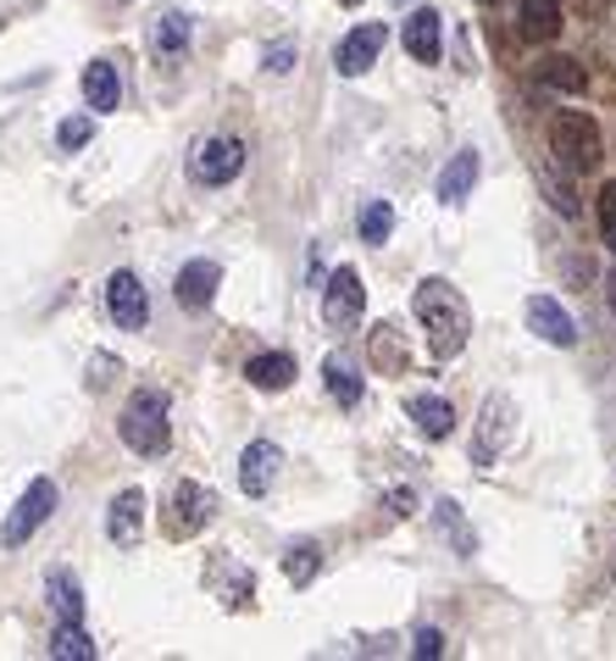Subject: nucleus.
<instances>
[{
    "label": "nucleus",
    "mask_w": 616,
    "mask_h": 661,
    "mask_svg": "<svg viewBox=\"0 0 616 661\" xmlns=\"http://www.w3.org/2000/svg\"><path fill=\"white\" fill-rule=\"evenodd\" d=\"M112 378H123V362H117L112 351H95V356H90V378H83V384H90V395H106Z\"/></svg>",
    "instance_id": "7c9ffc66"
},
{
    "label": "nucleus",
    "mask_w": 616,
    "mask_h": 661,
    "mask_svg": "<svg viewBox=\"0 0 616 661\" xmlns=\"http://www.w3.org/2000/svg\"><path fill=\"white\" fill-rule=\"evenodd\" d=\"M139 534H145V489H123L117 501L106 506V539L123 545V550H134Z\"/></svg>",
    "instance_id": "4468645a"
},
{
    "label": "nucleus",
    "mask_w": 616,
    "mask_h": 661,
    "mask_svg": "<svg viewBox=\"0 0 616 661\" xmlns=\"http://www.w3.org/2000/svg\"><path fill=\"white\" fill-rule=\"evenodd\" d=\"M278 467H284V451L273 445V440H255V445H244V456H239V489L250 494H267L273 489V478H278Z\"/></svg>",
    "instance_id": "ddd939ff"
},
{
    "label": "nucleus",
    "mask_w": 616,
    "mask_h": 661,
    "mask_svg": "<svg viewBox=\"0 0 616 661\" xmlns=\"http://www.w3.org/2000/svg\"><path fill=\"white\" fill-rule=\"evenodd\" d=\"M605 306H611V317H616V273H605Z\"/></svg>",
    "instance_id": "e433bc0d"
},
{
    "label": "nucleus",
    "mask_w": 616,
    "mask_h": 661,
    "mask_svg": "<svg viewBox=\"0 0 616 661\" xmlns=\"http://www.w3.org/2000/svg\"><path fill=\"white\" fill-rule=\"evenodd\" d=\"M56 512V483L50 478H34L28 489H23V501L12 506V517L0 523V545L7 550H18V545H28L39 528H45V517Z\"/></svg>",
    "instance_id": "423d86ee"
},
{
    "label": "nucleus",
    "mask_w": 616,
    "mask_h": 661,
    "mask_svg": "<svg viewBox=\"0 0 616 661\" xmlns=\"http://www.w3.org/2000/svg\"><path fill=\"white\" fill-rule=\"evenodd\" d=\"M600 239H605V251H616V179L600 190Z\"/></svg>",
    "instance_id": "473e14b6"
},
{
    "label": "nucleus",
    "mask_w": 616,
    "mask_h": 661,
    "mask_svg": "<svg viewBox=\"0 0 616 661\" xmlns=\"http://www.w3.org/2000/svg\"><path fill=\"white\" fill-rule=\"evenodd\" d=\"M244 173V145L233 134H217V139H201L195 156H190V179L217 190V184H233Z\"/></svg>",
    "instance_id": "0eeeda50"
},
{
    "label": "nucleus",
    "mask_w": 616,
    "mask_h": 661,
    "mask_svg": "<svg viewBox=\"0 0 616 661\" xmlns=\"http://www.w3.org/2000/svg\"><path fill=\"white\" fill-rule=\"evenodd\" d=\"M117 434H123V445L128 451H139V456H161L167 451V440H172V429H167V395L161 389H134L128 395V406H123V423H117Z\"/></svg>",
    "instance_id": "f03ea898"
},
{
    "label": "nucleus",
    "mask_w": 616,
    "mask_h": 661,
    "mask_svg": "<svg viewBox=\"0 0 616 661\" xmlns=\"http://www.w3.org/2000/svg\"><path fill=\"white\" fill-rule=\"evenodd\" d=\"M550 156L567 173H589L600 161V123L589 112H556L550 117Z\"/></svg>",
    "instance_id": "7ed1b4c3"
},
{
    "label": "nucleus",
    "mask_w": 616,
    "mask_h": 661,
    "mask_svg": "<svg viewBox=\"0 0 616 661\" xmlns=\"http://www.w3.org/2000/svg\"><path fill=\"white\" fill-rule=\"evenodd\" d=\"M539 78H545L550 90H561V95H583V90H589V72H583L572 56H545V61H539Z\"/></svg>",
    "instance_id": "bb28decb"
},
{
    "label": "nucleus",
    "mask_w": 616,
    "mask_h": 661,
    "mask_svg": "<svg viewBox=\"0 0 616 661\" xmlns=\"http://www.w3.org/2000/svg\"><path fill=\"white\" fill-rule=\"evenodd\" d=\"M322 378H328V395H333L339 406H356V400H362V373L350 367L344 356H328V362H322Z\"/></svg>",
    "instance_id": "cd10ccee"
},
{
    "label": "nucleus",
    "mask_w": 616,
    "mask_h": 661,
    "mask_svg": "<svg viewBox=\"0 0 616 661\" xmlns=\"http://www.w3.org/2000/svg\"><path fill=\"white\" fill-rule=\"evenodd\" d=\"M516 23H522V39H556L561 34V0H516Z\"/></svg>",
    "instance_id": "6ab92c4d"
},
{
    "label": "nucleus",
    "mask_w": 616,
    "mask_h": 661,
    "mask_svg": "<svg viewBox=\"0 0 616 661\" xmlns=\"http://www.w3.org/2000/svg\"><path fill=\"white\" fill-rule=\"evenodd\" d=\"M50 656H56V661H95V639L83 634L78 623H56V634H50Z\"/></svg>",
    "instance_id": "c85d7f7f"
},
{
    "label": "nucleus",
    "mask_w": 616,
    "mask_h": 661,
    "mask_svg": "<svg viewBox=\"0 0 616 661\" xmlns=\"http://www.w3.org/2000/svg\"><path fill=\"white\" fill-rule=\"evenodd\" d=\"M190 34H195V18H190V12H161V18H150V50H156V56H184V50H190Z\"/></svg>",
    "instance_id": "aec40b11"
},
{
    "label": "nucleus",
    "mask_w": 616,
    "mask_h": 661,
    "mask_svg": "<svg viewBox=\"0 0 616 661\" xmlns=\"http://www.w3.org/2000/svg\"><path fill=\"white\" fill-rule=\"evenodd\" d=\"M45 601H50V612H56V623H83V590H78V578L72 572H50L45 578Z\"/></svg>",
    "instance_id": "5701e85b"
},
{
    "label": "nucleus",
    "mask_w": 616,
    "mask_h": 661,
    "mask_svg": "<svg viewBox=\"0 0 616 661\" xmlns=\"http://www.w3.org/2000/svg\"><path fill=\"white\" fill-rule=\"evenodd\" d=\"M217 517V494L206 489V483H172V494H167V512H161V528H167V539H195L206 523Z\"/></svg>",
    "instance_id": "20e7f679"
},
{
    "label": "nucleus",
    "mask_w": 616,
    "mask_h": 661,
    "mask_svg": "<svg viewBox=\"0 0 616 661\" xmlns=\"http://www.w3.org/2000/svg\"><path fill=\"white\" fill-rule=\"evenodd\" d=\"M411 506H417L411 489H395V494H389V512H395V517H411Z\"/></svg>",
    "instance_id": "c9c22d12"
},
{
    "label": "nucleus",
    "mask_w": 616,
    "mask_h": 661,
    "mask_svg": "<svg viewBox=\"0 0 616 661\" xmlns=\"http://www.w3.org/2000/svg\"><path fill=\"white\" fill-rule=\"evenodd\" d=\"M384 23H356L344 39H339V50H333V67L344 72V78H362L373 61H378V50H384Z\"/></svg>",
    "instance_id": "9d476101"
},
{
    "label": "nucleus",
    "mask_w": 616,
    "mask_h": 661,
    "mask_svg": "<svg viewBox=\"0 0 616 661\" xmlns=\"http://www.w3.org/2000/svg\"><path fill=\"white\" fill-rule=\"evenodd\" d=\"M433 523H438V534L450 539L456 556H478V534L467 528V517H461V506L450 501V494H445V501H433Z\"/></svg>",
    "instance_id": "b1692460"
},
{
    "label": "nucleus",
    "mask_w": 616,
    "mask_h": 661,
    "mask_svg": "<svg viewBox=\"0 0 616 661\" xmlns=\"http://www.w3.org/2000/svg\"><path fill=\"white\" fill-rule=\"evenodd\" d=\"M244 378L255 384V389H289L295 384V356H284V351H261V356H250L244 362Z\"/></svg>",
    "instance_id": "4be33fe9"
},
{
    "label": "nucleus",
    "mask_w": 616,
    "mask_h": 661,
    "mask_svg": "<svg viewBox=\"0 0 616 661\" xmlns=\"http://www.w3.org/2000/svg\"><path fill=\"white\" fill-rule=\"evenodd\" d=\"M362 306H367L362 273H356V267H333V273H328V289H322V322L344 334V328L362 322Z\"/></svg>",
    "instance_id": "6e6552de"
},
{
    "label": "nucleus",
    "mask_w": 616,
    "mask_h": 661,
    "mask_svg": "<svg viewBox=\"0 0 616 661\" xmlns=\"http://www.w3.org/2000/svg\"><path fill=\"white\" fill-rule=\"evenodd\" d=\"M406 50H411V61H422V67L438 61V50H445V18H438L433 7H417V12L406 18Z\"/></svg>",
    "instance_id": "2eb2a0df"
},
{
    "label": "nucleus",
    "mask_w": 616,
    "mask_h": 661,
    "mask_svg": "<svg viewBox=\"0 0 616 661\" xmlns=\"http://www.w3.org/2000/svg\"><path fill=\"white\" fill-rule=\"evenodd\" d=\"M106 311H112V322L117 328H145V317H150V306H145V284L128 273V267H117L112 278H106Z\"/></svg>",
    "instance_id": "9b49d317"
},
{
    "label": "nucleus",
    "mask_w": 616,
    "mask_h": 661,
    "mask_svg": "<svg viewBox=\"0 0 616 661\" xmlns=\"http://www.w3.org/2000/svg\"><path fill=\"white\" fill-rule=\"evenodd\" d=\"M478 173H483V161H478V150H456V156L445 161V173L433 179V195L445 201V206H461V201L472 195Z\"/></svg>",
    "instance_id": "dca6fc26"
},
{
    "label": "nucleus",
    "mask_w": 616,
    "mask_h": 661,
    "mask_svg": "<svg viewBox=\"0 0 616 661\" xmlns=\"http://www.w3.org/2000/svg\"><path fill=\"white\" fill-rule=\"evenodd\" d=\"M356 228H362V239H367V244H384V239L395 233V206H389V201H367Z\"/></svg>",
    "instance_id": "c756f323"
},
{
    "label": "nucleus",
    "mask_w": 616,
    "mask_h": 661,
    "mask_svg": "<svg viewBox=\"0 0 616 661\" xmlns=\"http://www.w3.org/2000/svg\"><path fill=\"white\" fill-rule=\"evenodd\" d=\"M339 7H362V0H339Z\"/></svg>",
    "instance_id": "4c0bfd02"
},
{
    "label": "nucleus",
    "mask_w": 616,
    "mask_h": 661,
    "mask_svg": "<svg viewBox=\"0 0 616 661\" xmlns=\"http://www.w3.org/2000/svg\"><path fill=\"white\" fill-rule=\"evenodd\" d=\"M411 656H422V661H433V656H445V639H438L433 628H422V634H417V645H411Z\"/></svg>",
    "instance_id": "f704fd0d"
},
{
    "label": "nucleus",
    "mask_w": 616,
    "mask_h": 661,
    "mask_svg": "<svg viewBox=\"0 0 616 661\" xmlns=\"http://www.w3.org/2000/svg\"><path fill=\"white\" fill-rule=\"evenodd\" d=\"M317 572H322V545H317V539H295V545L284 550V578H289L295 590H306Z\"/></svg>",
    "instance_id": "393cba45"
},
{
    "label": "nucleus",
    "mask_w": 616,
    "mask_h": 661,
    "mask_svg": "<svg viewBox=\"0 0 616 661\" xmlns=\"http://www.w3.org/2000/svg\"><path fill=\"white\" fill-rule=\"evenodd\" d=\"M522 317H527V328H534V334L545 340V345H578V322L561 311V300L556 295H534V300H527L522 306Z\"/></svg>",
    "instance_id": "f8f14e48"
},
{
    "label": "nucleus",
    "mask_w": 616,
    "mask_h": 661,
    "mask_svg": "<svg viewBox=\"0 0 616 661\" xmlns=\"http://www.w3.org/2000/svg\"><path fill=\"white\" fill-rule=\"evenodd\" d=\"M511 440H516V406H511V395H489L472 423V467H494Z\"/></svg>",
    "instance_id": "39448f33"
},
{
    "label": "nucleus",
    "mask_w": 616,
    "mask_h": 661,
    "mask_svg": "<svg viewBox=\"0 0 616 661\" xmlns=\"http://www.w3.org/2000/svg\"><path fill=\"white\" fill-rule=\"evenodd\" d=\"M90 139H95V117H67V123L56 128V145H61V150H83Z\"/></svg>",
    "instance_id": "2f4dec72"
},
{
    "label": "nucleus",
    "mask_w": 616,
    "mask_h": 661,
    "mask_svg": "<svg viewBox=\"0 0 616 661\" xmlns=\"http://www.w3.org/2000/svg\"><path fill=\"white\" fill-rule=\"evenodd\" d=\"M206 590H212L228 612H244V606L255 601V572H250V567H239L228 550H217V556L206 561Z\"/></svg>",
    "instance_id": "1a4fd4ad"
},
{
    "label": "nucleus",
    "mask_w": 616,
    "mask_h": 661,
    "mask_svg": "<svg viewBox=\"0 0 616 661\" xmlns=\"http://www.w3.org/2000/svg\"><path fill=\"white\" fill-rule=\"evenodd\" d=\"M411 306H417V322L427 334V351L438 362H456L472 340V306L461 300V289L450 278H422L411 289Z\"/></svg>",
    "instance_id": "f257e3e1"
},
{
    "label": "nucleus",
    "mask_w": 616,
    "mask_h": 661,
    "mask_svg": "<svg viewBox=\"0 0 616 661\" xmlns=\"http://www.w3.org/2000/svg\"><path fill=\"white\" fill-rule=\"evenodd\" d=\"M367 356H373L378 373H400V367H406V345H400V328H395V322H378V328H373Z\"/></svg>",
    "instance_id": "a878e982"
},
{
    "label": "nucleus",
    "mask_w": 616,
    "mask_h": 661,
    "mask_svg": "<svg viewBox=\"0 0 616 661\" xmlns=\"http://www.w3.org/2000/svg\"><path fill=\"white\" fill-rule=\"evenodd\" d=\"M83 101H90V112H117L123 84H117V67L112 61H90V67H83Z\"/></svg>",
    "instance_id": "412c9836"
},
{
    "label": "nucleus",
    "mask_w": 616,
    "mask_h": 661,
    "mask_svg": "<svg viewBox=\"0 0 616 661\" xmlns=\"http://www.w3.org/2000/svg\"><path fill=\"white\" fill-rule=\"evenodd\" d=\"M217 284H223V267L201 257V262H190V267L179 273V284H172V289H179V306H184V311H206L212 295H217Z\"/></svg>",
    "instance_id": "f3484780"
},
{
    "label": "nucleus",
    "mask_w": 616,
    "mask_h": 661,
    "mask_svg": "<svg viewBox=\"0 0 616 661\" xmlns=\"http://www.w3.org/2000/svg\"><path fill=\"white\" fill-rule=\"evenodd\" d=\"M406 418L417 423L422 440H445V434L456 429V411H450L445 395H411V400H406Z\"/></svg>",
    "instance_id": "a211bd4d"
},
{
    "label": "nucleus",
    "mask_w": 616,
    "mask_h": 661,
    "mask_svg": "<svg viewBox=\"0 0 616 661\" xmlns=\"http://www.w3.org/2000/svg\"><path fill=\"white\" fill-rule=\"evenodd\" d=\"M295 56H300V50H295V45L284 39V45H267V56H261V67H267L273 78H284V72L295 67Z\"/></svg>",
    "instance_id": "72a5a7b5"
}]
</instances>
